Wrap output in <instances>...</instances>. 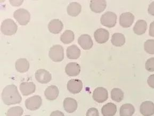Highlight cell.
I'll use <instances>...</instances> for the list:
<instances>
[{
    "mask_svg": "<svg viewBox=\"0 0 154 116\" xmlns=\"http://www.w3.org/2000/svg\"><path fill=\"white\" fill-rule=\"evenodd\" d=\"M2 99L5 105H16L21 102L22 98L18 91V88L14 85L6 86L2 91Z\"/></svg>",
    "mask_w": 154,
    "mask_h": 116,
    "instance_id": "obj_1",
    "label": "cell"
},
{
    "mask_svg": "<svg viewBox=\"0 0 154 116\" xmlns=\"http://www.w3.org/2000/svg\"><path fill=\"white\" fill-rule=\"evenodd\" d=\"M18 26L13 20L7 19L3 21L1 25V32L5 35L11 36L16 34Z\"/></svg>",
    "mask_w": 154,
    "mask_h": 116,
    "instance_id": "obj_2",
    "label": "cell"
},
{
    "mask_svg": "<svg viewBox=\"0 0 154 116\" xmlns=\"http://www.w3.org/2000/svg\"><path fill=\"white\" fill-rule=\"evenodd\" d=\"M49 57L54 62H61L64 59V50L62 46L55 45L49 51Z\"/></svg>",
    "mask_w": 154,
    "mask_h": 116,
    "instance_id": "obj_3",
    "label": "cell"
},
{
    "mask_svg": "<svg viewBox=\"0 0 154 116\" xmlns=\"http://www.w3.org/2000/svg\"><path fill=\"white\" fill-rule=\"evenodd\" d=\"M14 17L20 25H27L30 21V14L24 9H19L16 10L14 14Z\"/></svg>",
    "mask_w": 154,
    "mask_h": 116,
    "instance_id": "obj_4",
    "label": "cell"
},
{
    "mask_svg": "<svg viewBox=\"0 0 154 116\" xmlns=\"http://www.w3.org/2000/svg\"><path fill=\"white\" fill-rule=\"evenodd\" d=\"M100 21L103 26L108 28L114 27L116 24V14L112 12H106L101 17Z\"/></svg>",
    "mask_w": 154,
    "mask_h": 116,
    "instance_id": "obj_5",
    "label": "cell"
},
{
    "mask_svg": "<svg viewBox=\"0 0 154 116\" xmlns=\"http://www.w3.org/2000/svg\"><path fill=\"white\" fill-rule=\"evenodd\" d=\"M42 99L38 95H35L28 98L25 101L26 108L32 111H35L40 108L42 105Z\"/></svg>",
    "mask_w": 154,
    "mask_h": 116,
    "instance_id": "obj_6",
    "label": "cell"
},
{
    "mask_svg": "<svg viewBox=\"0 0 154 116\" xmlns=\"http://www.w3.org/2000/svg\"><path fill=\"white\" fill-rule=\"evenodd\" d=\"M108 98V93L106 88L99 87L96 88L93 93L94 100L98 103L105 102Z\"/></svg>",
    "mask_w": 154,
    "mask_h": 116,
    "instance_id": "obj_7",
    "label": "cell"
},
{
    "mask_svg": "<svg viewBox=\"0 0 154 116\" xmlns=\"http://www.w3.org/2000/svg\"><path fill=\"white\" fill-rule=\"evenodd\" d=\"M94 37L96 42L99 44H103L107 42L109 38V33L103 28H99L95 31Z\"/></svg>",
    "mask_w": 154,
    "mask_h": 116,
    "instance_id": "obj_8",
    "label": "cell"
},
{
    "mask_svg": "<svg viewBox=\"0 0 154 116\" xmlns=\"http://www.w3.org/2000/svg\"><path fill=\"white\" fill-rule=\"evenodd\" d=\"M134 20V16L131 12L122 14L119 17V24L124 28L131 27Z\"/></svg>",
    "mask_w": 154,
    "mask_h": 116,
    "instance_id": "obj_9",
    "label": "cell"
},
{
    "mask_svg": "<svg viewBox=\"0 0 154 116\" xmlns=\"http://www.w3.org/2000/svg\"><path fill=\"white\" fill-rule=\"evenodd\" d=\"M35 78L37 81L40 83L47 84L51 81L52 76L48 71L41 69L36 71L35 73Z\"/></svg>",
    "mask_w": 154,
    "mask_h": 116,
    "instance_id": "obj_10",
    "label": "cell"
},
{
    "mask_svg": "<svg viewBox=\"0 0 154 116\" xmlns=\"http://www.w3.org/2000/svg\"><path fill=\"white\" fill-rule=\"evenodd\" d=\"M67 88L72 94L79 93L83 88V83L79 79H71L68 82Z\"/></svg>",
    "mask_w": 154,
    "mask_h": 116,
    "instance_id": "obj_11",
    "label": "cell"
},
{
    "mask_svg": "<svg viewBox=\"0 0 154 116\" xmlns=\"http://www.w3.org/2000/svg\"><path fill=\"white\" fill-rule=\"evenodd\" d=\"M140 113L143 116H152L154 114V103L149 101L141 103L140 108Z\"/></svg>",
    "mask_w": 154,
    "mask_h": 116,
    "instance_id": "obj_12",
    "label": "cell"
},
{
    "mask_svg": "<svg viewBox=\"0 0 154 116\" xmlns=\"http://www.w3.org/2000/svg\"><path fill=\"white\" fill-rule=\"evenodd\" d=\"M90 9L92 11L99 14L103 11L107 7V2L103 0H92L90 2Z\"/></svg>",
    "mask_w": 154,
    "mask_h": 116,
    "instance_id": "obj_13",
    "label": "cell"
},
{
    "mask_svg": "<svg viewBox=\"0 0 154 116\" xmlns=\"http://www.w3.org/2000/svg\"><path fill=\"white\" fill-rule=\"evenodd\" d=\"M78 43L84 50H88L93 46V41L90 36L88 34L82 35L78 39Z\"/></svg>",
    "mask_w": 154,
    "mask_h": 116,
    "instance_id": "obj_14",
    "label": "cell"
},
{
    "mask_svg": "<svg viewBox=\"0 0 154 116\" xmlns=\"http://www.w3.org/2000/svg\"><path fill=\"white\" fill-rule=\"evenodd\" d=\"M63 23L59 19H53L49 23L48 29L49 31L54 34L60 33L63 29Z\"/></svg>",
    "mask_w": 154,
    "mask_h": 116,
    "instance_id": "obj_15",
    "label": "cell"
},
{
    "mask_svg": "<svg viewBox=\"0 0 154 116\" xmlns=\"http://www.w3.org/2000/svg\"><path fill=\"white\" fill-rule=\"evenodd\" d=\"M77 102L75 99L71 98H66L63 101V107L68 113H72L77 109Z\"/></svg>",
    "mask_w": 154,
    "mask_h": 116,
    "instance_id": "obj_16",
    "label": "cell"
},
{
    "mask_svg": "<svg viewBox=\"0 0 154 116\" xmlns=\"http://www.w3.org/2000/svg\"><path fill=\"white\" fill-rule=\"evenodd\" d=\"M36 86L33 82H24L20 84V90L24 96H28L35 92Z\"/></svg>",
    "mask_w": 154,
    "mask_h": 116,
    "instance_id": "obj_17",
    "label": "cell"
},
{
    "mask_svg": "<svg viewBox=\"0 0 154 116\" xmlns=\"http://www.w3.org/2000/svg\"><path fill=\"white\" fill-rule=\"evenodd\" d=\"M65 72L69 76H77L81 72V67L77 63H69L66 67Z\"/></svg>",
    "mask_w": 154,
    "mask_h": 116,
    "instance_id": "obj_18",
    "label": "cell"
},
{
    "mask_svg": "<svg viewBox=\"0 0 154 116\" xmlns=\"http://www.w3.org/2000/svg\"><path fill=\"white\" fill-rule=\"evenodd\" d=\"M117 112V107L112 103H108L101 109L103 116H114Z\"/></svg>",
    "mask_w": 154,
    "mask_h": 116,
    "instance_id": "obj_19",
    "label": "cell"
},
{
    "mask_svg": "<svg viewBox=\"0 0 154 116\" xmlns=\"http://www.w3.org/2000/svg\"><path fill=\"white\" fill-rule=\"evenodd\" d=\"M45 95L48 100H56L59 95L58 88L54 85L49 86L45 91Z\"/></svg>",
    "mask_w": 154,
    "mask_h": 116,
    "instance_id": "obj_20",
    "label": "cell"
},
{
    "mask_svg": "<svg viewBox=\"0 0 154 116\" xmlns=\"http://www.w3.org/2000/svg\"><path fill=\"white\" fill-rule=\"evenodd\" d=\"M15 66L17 71L20 73H25L29 69V63L26 59L21 58L17 60Z\"/></svg>",
    "mask_w": 154,
    "mask_h": 116,
    "instance_id": "obj_21",
    "label": "cell"
},
{
    "mask_svg": "<svg viewBox=\"0 0 154 116\" xmlns=\"http://www.w3.org/2000/svg\"><path fill=\"white\" fill-rule=\"evenodd\" d=\"M147 29V22L143 20H139L133 27V31L135 34L141 35L146 33Z\"/></svg>",
    "mask_w": 154,
    "mask_h": 116,
    "instance_id": "obj_22",
    "label": "cell"
},
{
    "mask_svg": "<svg viewBox=\"0 0 154 116\" xmlns=\"http://www.w3.org/2000/svg\"><path fill=\"white\" fill-rule=\"evenodd\" d=\"M67 56L69 59H77L81 56V50L76 45H72L67 49Z\"/></svg>",
    "mask_w": 154,
    "mask_h": 116,
    "instance_id": "obj_23",
    "label": "cell"
},
{
    "mask_svg": "<svg viewBox=\"0 0 154 116\" xmlns=\"http://www.w3.org/2000/svg\"><path fill=\"white\" fill-rule=\"evenodd\" d=\"M82 7L77 2L71 3L67 7L68 14L72 17H76L81 13Z\"/></svg>",
    "mask_w": 154,
    "mask_h": 116,
    "instance_id": "obj_24",
    "label": "cell"
},
{
    "mask_svg": "<svg viewBox=\"0 0 154 116\" xmlns=\"http://www.w3.org/2000/svg\"><path fill=\"white\" fill-rule=\"evenodd\" d=\"M135 112V109L133 105L126 103L122 105L119 110L120 116H132Z\"/></svg>",
    "mask_w": 154,
    "mask_h": 116,
    "instance_id": "obj_25",
    "label": "cell"
},
{
    "mask_svg": "<svg viewBox=\"0 0 154 116\" xmlns=\"http://www.w3.org/2000/svg\"><path fill=\"white\" fill-rule=\"evenodd\" d=\"M111 42L115 47H122L125 43V37L121 33H115L112 37Z\"/></svg>",
    "mask_w": 154,
    "mask_h": 116,
    "instance_id": "obj_26",
    "label": "cell"
},
{
    "mask_svg": "<svg viewBox=\"0 0 154 116\" xmlns=\"http://www.w3.org/2000/svg\"><path fill=\"white\" fill-rule=\"evenodd\" d=\"M74 38L75 35L73 32L72 30H66L61 36L60 40L64 44H68L74 41Z\"/></svg>",
    "mask_w": 154,
    "mask_h": 116,
    "instance_id": "obj_27",
    "label": "cell"
},
{
    "mask_svg": "<svg viewBox=\"0 0 154 116\" xmlns=\"http://www.w3.org/2000/svg\"><path fill=\"white\" fill-rule=\"evenodd\" d=\"M124 92L119 88H113L111 91V98L115 102H121L124 99Z\"/></svg>",
    "mask_w": 154,
    "mask_h": 116,
    "instance_id": "obj_28",
    "label": "cell"
},
{
    "mask_svg": "<svg viewBox=\"0 0 154 116\" xmlns=\"http://www.w3.org/2000/svg\"><path fill=\"white\" fill-rule=\"evenodd\" d=\"M23 114V110L20 106L12 107L8 110L7 116H21Z\"/></svg>",
    "mask_w": 154,
    "mask_h": 116,
    "instance_id": "obj_29",
    "label": "cell"
},
{
    "mask_svg": "<svg viewBox=\"0 0 154 116\" xmlns=\"http://www.w3.org/2000/svg\"><path fill=\"white\" fill-rule=\"evenodd\" d=\"M144 49L148 53L154 54V40H148L146 41Z\"/></svg>",
    "mask_w": 154,
    "mask_h": 116,
    "instance_id": "obj_30",
    "label": "cell"
},
{
    "mask_svg": "<svg viewBox=\"0 0 154 116\" xmlns=\"http://www.w3.org/2000/svg\"><path fill=\"white\" fill-rule=\"evenodd\" d=\"M145 67L147 71L150 72H154V58H150L147 60L145 65Z\"/></svg>",
    "mask_w": 154,
    "mask_h": 116,
    "instance_id": "obj_31",
    "label": "cell"
},
{
    "mask_svg": "<svg viewBox=\"0 0 154 116\" xmlns=\"http://www.w3.org/2000/svg\"><path fill=\"white\" fill-rule=\"evenodd\" d=\"M86 116H99L98 110L94 108H91L87 111Z\"/></svg>",
    "mask_w": 154,
    "mask_h": 116,
    "instance_id": "obj_32",
    "label": "cell"
},
{
    "mask_svg": "<svg viewBox=\"0 0 154 116\" xmlns=\"http://www.w3.org/2000/svg\"><path fill=\"white\" fill-rule=\"evenodd\" d=\"M147 83L148 85L154 88V74L150 75L147 80Z\"/></svg>",
    "mask_w": 154,
    "mask_h": 116,
    "instance_id": "obj_33",
    "label": "cell"
},
{
    "mask_svg": "<svg viewBox=\"0 0 154 116\" xmlns=\"http://www.w3.org/2000/svg\"><path fill=\"white\" fill-rule=\"evenodd\" d=\"M148 12L149 14L154 16V1L150 4L148 9Z\"/></svg>",
    "mask_w": 154,
    "mask_h": 116,
    "instance_id": "obj_34",
    "label": "cell"
},
{
    "mask_svg": "<svg viewBox=\"0 0 154 116\" xmlns=\"http://www.w3.org/2000/svg\"><path fill=\"white\" fill-rule=\"evenodd\" d=\"M149 34L150 36L154 37V21H152L150 25Z\"/></svg>",
    "mask_w": 154,
    "mask_h": 116,
    "instance_id": "obj_35",
    "label": "cell"
},
{
    "mask_svg": "<svg viewBox=\"0 0 154 116\" xmlns=\"http://www.w3.org/2000/svg\"><path fill=\"white\" fill-rule=\"evenodd\" d=\"M10 2L13 5V6H16L18 7L20 6V5L23 2V1H10Z\"/></svg>",
    "mask_w": 154,
    "mask_h": 116,
    "instance_id": "obj_36",
    "label": "cell"
},
{
    "mask_svg": "<svg viewBox=\"0 0 154 116\" xmlns=\"http://www.w3.org/2000/svg\"><path fill=\"white\" fill-rule=\"evenodd\" d=\"M50 116H65V115L62 112L58 111V110H56V111L52 112Z\"/></svg>",
    "mask_w": 154,
    "mask_h": 116,
    "instance_id": "obj_37",
    "label": "cell"
},
{
    "mask_svg": "<svg viewBox=\"0 0 154 116\" xmlns=\"http://www.w3.org/2000/svg\"><path fill=\"white\" fill-rule=\"evenodd\" d=\"M29 116V115H27V116Z\"/></svg>",
    "mask_w": 154,
    "mask_h": 116,
    "instance_id": "obj_38",
    "label": "cell"
}]
</instances>
